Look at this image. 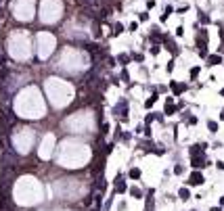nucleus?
Segmentation results:
<instances>
[{
  "label": "nucleus",
  "instance_id": "f257e3e1",
  "mask_svg": "<svg viewBox=\"0 0 224 211\" xmlns=\"http://www.w3.org/2000/svg\"><path fill=\"white\" fill-rule=\"evenodd\" d=\"M189 184H191V186H199V184H203V176H201L199 172L191 174V178H189Z\"/></svg>",
  "mask_w": 224,
  "mask_h": 211
},
{
  "label": "nucleus",
  "instance_id": "f03ea898",
  "mask_svg": "<svg viewBox=\"0 0 224 211\" xmlns=\"http://www.w3.org/2000/svg\"><path fill=\"white\" fill-rule=\"evenodd\" d=\"M172 90L176 92V94H180V92L184 90V86H180V84H176V82H172Z\"/></svg>",
  "mask_w": 224,
  "mask_h": 211
},
{
  "label": "nucleus",
  "instance_id": "7ed1b4c3",
  "mask_svg": "<svg viewBox=\"0 0 224 211\" xmlns=\"http://www.w3.org/2000/svg\"><path fill=\"white\" fill-rule=\"evenodd\" d=\"M178 197H180V199H189V197H191V192H189L187 188H180V190H178Z\"/></svg>",
  "mask_w": 224,
  "mask_h": 211
},
{
  "label": "nucleus",
  "instance_id": "20e7f679",
  "mask_svg": "<svg viewBox=\"0 0 224 211\" xmlns=\"http://www.w3.org/2000/svg\"><path fill=\"white\" fill-rule=\"evenodd\" d=\"M174 111H176V107L172 105V100H168V103H166V113L170 115V113H174Z\"/></svg>",
  "mask_w": 224,
  "mask_h": 211
},
{
  "label": "nucleus",
  "instance_id": "39448f33",
  "mask_svg": "<svg viewBox=\"0 0 224 211\" xmlns=\"http://www.w3.org/2000/svg\"><path fill=\"white\" fill-rule=\"evenodd\" d=\"M130 178L132 180H138L140 178V169H130Z\"/></svg>",
  "mask_w": 224,
  "mask_h": 211
},
{
  "label": "nucleus",
  "instance_id": "423d86ee",
  "mask_svg": "<svg viewBox=\"0 0 224 211\" xmlns=\"http://www.w3.org/2000/svg\"><path fill=\"white\" fill-rule=\"evenodd\" d=\"M155 100H157V96L153 94V96H151V98H149V100L145 103V107H153V103H155Z\"/></svg>",
  "mask_w": 224,
  "mask_h": 211
},
{
  "label": "nucleus",
  "instance_id": "0eeeda50",
  "mask_svg": "<svg viewBox=\"0 0 224 211\" xmlns=\"http://www.w3.org/2000/svg\"><path fill=\"white\" fill-rule=\"evenodd\" d=\"M207 128H210L212 132H216V130H218V123H216V121H210V123H207Z\"/></svg>",
  "mask_w": 224,
  "mask_h": 211
},
{
  "label": "nucleus",
  "instance_id": "6e6552de",
  "mask_svg": "<svg viewBox=\"0 0 224 211\" xmlns=\"http://www.w3.org/2000/svg\"><path fill=\"white\" fill-rule=\"evenodd\" d=\"M130 192H132V197H140V190H138V188H132Z\"/></svg>",
  "mask_w": 224,
  "mask_h": 211
},
{
  "label": "nucleus",
  "instance_id": "1a4fd4ad",
  "mask_svg": "<svg viewBox=\"0 0 224 211\" xmlns=\"http://www.w3.org/2000/svg\"><path fill=\"white\" fill-rule=\"evenodd\" d=\"M216 167H218V169L222 172V169H224V163H222V161H216Z\"/></svg>",
  "mask_w": 224,
  "mask_h": 211
},
{
  "label": "nucleus",
  "instance_id": "9d476101",
  "mask_svg": "<svg viewBox=\"0 0 224 211\" xmlns=\"http://www.w3.org/2000/svg\"><path fill=\"white\" fill-rule=\"evenodd\" d=\"M210 211H222V209H220V207H212Z\"/></svg>",
  "mask_w": 224,
  "mask_h": 211
}]
</instances>
